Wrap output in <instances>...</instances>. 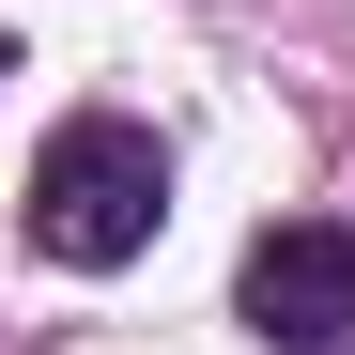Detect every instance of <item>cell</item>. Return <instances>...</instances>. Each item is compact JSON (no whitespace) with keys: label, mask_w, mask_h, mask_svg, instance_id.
<instances>
[{"label":"cell","mask_w":355,"mask_h":355,"mask_svg":"<svg viewBox=\"0 0 355 355\" xmlns=\"http://www.w3.org/2000/svg\"><path fill=\"white\" fill-rule=\"evenodd\" d=\"M155 216H170V155H155L139 124H108V108L31 155V248H46V263L108 278V263L155 248Z\"/></svg>","instance_id":"obj_1"},{"label":"cell","mask_w":355,"mask_h":355,"mask_svg":"<svg viewBox=\"0 0 355 355\" xmlns=\"http://www.w3.org/2000/svg\"><path fill=\"white\" fill-rule=\"evenodd\" d=\"M232 309H248V340H263V355H355V232H324V216L248 232Z\"/></svg>","instance_id":"obj_2"}]
</instances>
